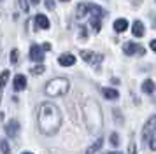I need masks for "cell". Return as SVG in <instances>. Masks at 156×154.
Returning a JSON list of instances; mask_svg holds the SVG:
<instances>
[{
  "instance_id": "cell-20",
  "label": "cell",
  "mask_w": 156,
  "mask_h": 154,
  "mask_svg": "<svg viewBox=\"0 0 156 154\" xmlns=\"http://www.w3.org/2000/svg\"><path fill=\"white\" fill-rule=\"evenodd\" d=\"M9 75H11V72L9 70H4L2 74H0V89L7 84V81H9Z\"/></svg>"
},
{
  "instance_id": "cell-7",
  "label": "cell",
  "mask_w": 156,
  "mask_h": 154,
  "mask_svg": "<svg viewBox=\"0 0 156 154\" xmlns=\"http://www.w3.org/2000/svg\"><path fill=\"white\" fill-rule=\"evenodd\" d=\"M30 60H34V61H37V63H42L44 49L41 47V46H37V44H34V46L30 47Z\"/></svg>"
},
{
  "instance_id": "cell-1",
  "label": "cell",
  "mask_w": 156,
  "mask_h": 154,
  "mask_svg": "<svg viewBox=\"0 0 156 154\" xmlns=\"http://www.w3.org/2000/svg\"><path fill=\"white\" fill-rule=\"evenodd\" d=\"M37 121H39V130L44 135H55L62 126V112L55 103L44 102L39 107V114H37Z\"/></svg>"
},
{
  "instance_id": "cell-2",
  "label": "cell",
  "mask_w": 156,
  "mask_h": 154,
  "mask_svg": "<svg viewBox=\"0 0 156 154\" xmlns=\"http://www.w3.org/2000/svg\"><path fill=\"white\" fill-rule=\"evenodd\" d=\"M83 114H84V121L86 126L91 133H97L102 130V124H104V116H102V109L100 105L97 103V100L93 98H88L83 105Z\"/></svg>"
},
{
  "instance_id": "cell-34",
  "label": "cell",
  "mask_w": 156,
  "mask_h": 154,
  "mask_svg": "<svg viewBox=\"0 0 156 154\" xmlns=\"http://www.w3.org/2000/svg\"><path fill=\"white\" fill-rule=\"evenodd\" d=\"M30 2H32V4H34V5H37V4H39V2H41V0H30Z\"/></svg>"
},
{
  "instance_id": "cell-23",
  "label": "cell",
  "mask_w": 156,
  "mask_h": 154,
  "mask_svg": "<svg viewBox=\"0 0 156 154\" xmlns=\"http://www.w3.org/2000/svg\"><path fill=\"white\" fill-rule=\"evenodd\" d=\"M18 60H20V51H18V49H12V53H11V63L16 65Z\"/></svg>"
},
{
  "instance_id": "cell-14",
  "label": "cell",
  "mask_w": 156,
  "mask_h": 154,
  "mask_svg": "<svg viewBox=\"0 0 156 154\" xmlns=\"http://www.w3.org/2000/svg\"><path fill=\"white\" fill-rule=\"evenodd\" d=\"M114 30L118 32V33H123V32H126L128 30V21L125 18H119V19L114 21Z\"/></svg>"
},
{
  "instance_id": "cell-11",
  "label": "cell",
  "mask_w": 156,
  "mask_h": 154,
  "mask_svg": "<svg viewBox=\"0 0 156 154\" xmlns=\"http://www.w3.org/2000/svg\"><path fill=\"white\" fill-rule=\"evenodd\" d=\"M34 21H35V26H37V28H42V30H48V28L51 26V25H49V19H48L44 14H37Z\"/></svg>"
},
{
  "instance_id": "cell-17",
  "label": "cell",
  "mask_w": 156,
  "mask_h": 154,
  "mask_svg": "<svg viewBox=\"0 0 156 154\" xmlns=\"http://www.w3.org/2000/svg\"><path fill=\"white\" fill-rule=\"evenodd\" d=\"M154 89H156V86H154V82H153L151 79H147V81L142 82V91H144V93H149V95H151Z\"/></svg>"
},
{
  "instance_id": "cell-19",
  "label": "cell",
  "mask_w": 156,
  "mask_h": 154,
  "mask_svg": "<svg viewBox=\"0 0 156 154\" xmlns=\"http://www.w3.org/2000/svg\"><path fill=\"white\" fill-rule=\"evenodd\" d=\"M102 144H104V142H102V138H98V140H97V142H95V144H93L91 147H88L86 154H95V152H97V151L100 149V147H102Z\"/></svg>"
},
{
  "instance_id": "cell-13",
  "label": "cell",
  "mask_w": 156,
  "mask_h": 154,
  "mask_svg": "<svg viewBox=\"0 0 156 154\" xmlns=\"http://www.w3.org/2000/svg\"><path fill=\"white\" fill-rule=\"evenodd\" d=\"M90 12V4H77V9H76V18L77 19H83L86 14Z\"/></svg>"
},
{
  "instance_id": "cell-21",
  "label": "cell",
  "mask_w": 156,
  "mask_h": 154,
  "mask_svg": "<svg viewBox=\"0 0 156 154\" xmlns=\"http://www.w3.org/2000/svg\"><path fill=\"white\" fill-rule=\"evenodd\" d=\"M0 151H2V154H11V149H9V142L5 138L0 140Z\"/></svg>"
},
{
  "instance_id": "cell-36",
  "label": "cell",
  "mask_w": 156,
  "mask_h": 154,
  "mask_svg": "<svg viewBox=\"0 0 156 154\" xmlns=\"http://www.w3.org/2000/svg\"><path fill=\"white\" fill-rule=\"evenodd\" d=\"M23 154H32V152H23Z\"/></svg>"
},
{
  "instance_id": "cell-27",
  "label": "cell",
  "mask_w": 156,
  "mask_h": 154,
  "mask_svg": "<svg viewBox=\"0 0 156 154\" xmlns=\"http://www.w3.org/2000/svg\"><path fill=\"white\" fill-rule=\"evenodd\" d=\"M114 117L118 119V123H119V124L123 123V121H125V119L121 117V114H119V109H114Z\"/></svg>"
},
{
  "instance_id": "cell-4",
  "label": "cell",
  "mask_w": 156,
  "mask_h": 154,
  "mask_svg": "<svg viewBox=\"0 0 156 154\" xmlns=\"http://www.w3.org/2000/svg\"><path fill=\"white\" fill-rule=\"evenodd\" d=\"M154 131H156V114H154V116H151V117L147 119L146 126H144L142 135H140L142 142H149V140L154 137Z\"/></svg>"
},
{
  "instance_id": "cell-29",
  "label": "cell",
  "mask_w": 156,
  "mask_h": 154,
  "mask_svg": "<svg viewBox=\"0 0 156 154\" xmlns=\"http://www.w3.org/2000/svg\"><path fill=\"white\" fill-rule=\"evenodd\" d=\"M79 37H81L83 40H86V37H88V33H86V28H84V26H83L81 30H79Z\"/></svg>"
},
{
  "instance_id": "cell-18",
  "label": "cell",
  "mask_w": 156,
  "mask_h": 154,
  "mask_svg": "<svg viewBox=\"0 0 156 154\" xmlns=\"http://www.w3.org/2000/svg\"><path fill=\"white\" fill-rule=\"evenodd\" d=\"M90 25H91L93 32H97V33L102 30V21H100V18H95V16H93L91 21H90Z\"/></svg>"
},
{
  "instance_id": "cell-32",
  "label": "cell",
  "mask_w": 156,
  "mask_h": 154,
  "mask_svg": "<svg viewBox=\"0 0 156 154\" xmlns=\"http://www.w3.org/2000/svg\"><path fill=\"white\" fill-rule=\"evenodd\" d=\"M130 154H135V144H132V145H130Z\"/></svg>"
},
{
  "instance_id": "cell-12",
  "label": "cell",
  "mask_w": 156,
  "mask_h": 154,
  "mask_svg": "<svg viewBox=\"0 0 156 154\" xmlns=\"http://www.w3.org/2000/svg\"><path fill=\"white\" fill-rule=\"evenodd\" d=\"M12 84H14V89L16 91H23L25 88H27V77L21 75V74H18V75L14 77Z\"/></svg>"
},
{
  "instance_id": "cell-3",
  "label": "cell",
  "mask_w": 156,
  "mask_h": 154,
  "mask_svg": "<svg viewBox=\"0 0 156 154\" xmlns=\"http://www.w3.org/2000/svg\"><path fill=\"white\" fill-rule=\"evenodd\" d=\"M70 89V82L69 79L65 77H56V79H51L49 82L46 84V95L48 96H63L67 95Z\"/></svg>"
},
{
  "instance_id": "cell-9",
  "label": "cell",
  "mask_w": 156,
  "mask_h": 154,
  "mask_svg": "<svg viewBox=\"0 0 156 154\" xmlns=\"http://www.w3.org/2000/svg\"><path fill=\"white\" fill-rule=\"evenodd\" d=\"M58 63L62 65V67H72L74 63H76V56L70 54V53H65L58 58Z\"/></svg>"
},
{
  "instance_id": "cell-35",
  "label": "cell",
  "mask_w": 156,
  "mask_h": 154,
  "mask_svg": "<svg viewBox=\"0 0 156 154\" xmlns=\"http://www.w3.org/2000/svg\"><path fill=\"white\" fill-rule=\"evenodd\" d=\"M60 2H69V0H60Z\"/></svg>"
},
{
  "instance_id": "cell-10",
  "label": "cell",
  "mask_w": 156,
  "mask_h": 154,
  "mask_svg": "<svg viewBox=\"0 0 156 154\" xmlns=\"http://www.w3.org/2000/svg\"><path fill=\"white\" fill-rule=\"evenodd\" d=\"M132 33L135 35V37H144V33H146V28H144V23L142 21H133V25H132Z\"/></svg>"
},
{
  "instance_id": "cell-31",
  "label": "cell",
  "mask_w": 156,
  "mask_h": 154,
  "mask_svg": "<svg viewBox=\"0 0 156 154\" xmlns=\"http://www.w3.org/2000/svg\"><path fill=\"white\" fill-rule=\"evenodd\" d=\"M42 49H44V51H49V49H51V44H44Z\"/></svg>"
},
{
  "instance_id": "cell-30",
  "label": "cell",
  "mask_w": 156,
  "mask_h": 154,
  "mask_svg": "<svg viewBox=\"0 0 156 154\" xmlns=\"http://www.w3.org/2000/svg\"><path fill=\"white\" fill-rule=\"evenodd\" d=\"M149 46H151V49H153V51L156 53V39H153V40L149 42Z\"/></svg>"
},
{
  "instance_id": "cell-15",
  "label": "cell",
  "mask_w": 156,
  "mask_h": 154,
  "mask_svg": "<svg viewBox=\"0 0 156 154\" xmlns=\"http://www.w3.org/2000/svg\"><path fill=\"white\" fill-rule=\"evenodd\" d=\"M102 95H104L107 100H118V98H119V93L116 89H112V88H104V89H102Z\"/></svg>"
},
{
  "instance_id": "cell-28",
  "label": "cell",
  "mask_w": 156,
  "mask_h": 154,
  "mask_svg": "<svg viewBox=\"0 0 156 154\" xmlns=\"http://www.w3.org/2000/svg\"><path fill=\"white\" fill-rule=\"evenodd\" d=\"M149 149L151 151H156V137H153V138L149 140Z\"/></svg>"
},
{
  "instance_id": "cell-6",
  "label": "cell",
  "mask_w": 156,
  "mask_h": 154,
  "mask_svg": "<svg viewBox=\"0 0 156 154\" xmlns=\"http://www.w3.org/2000/svg\"><path fill=\"white\" fill-rule=\"evenodd\" d=\"M81 58H83L86 63H91V65H97V63H100L102 60H104V56H102V54H97V53L88 51V49L81 51Z\"/></svg>"
},
{
  "instance_id": "cell-24",
  "label": "cell",
  "mask_w": 156,
  "mask_h": 154,
  "mask_svg": "<svg viewBox=\"0 0 156 154\" xmlns=\"http://www.w3.org/2000/svg\"><path fill=\"white\" fill-rule=\"evenodd\" d=\"M44 70H46L44 65H37V67L32 68V74H34V75H41V74H44Z\"/></svg>"
},
{
  "instance_id": "cell-25",
  "label": "cell",
  "mask_w": 156,
  "mask_h": 154,
  "mask_svg": "<svg viewBox=\"0 0 156 154\" xmlns=\"http://www.w3.org/2000/svg\"><path fill=\"white\" fill-rule=\"evenodd\" d=\"M111 144H112L114 147L119 145V135H118V133H111Z\"/></svg>"
},
{
  "instance_id": "cell-16",
  "label": "cell",
  "mask_w": 156,
  "mask_h": 154,
  "mask_svg": "<svg viewBox=\"0 0 156 154\" xmlns=\"http://www.w3.org/2000/svg\"><path fill=\"white\" fill-rule=\"evenodd\" d=\"M90 11H91V14L95 16V18H102V16H105V9H102V7L97 5V4H90Z\"/></svg>"
},
{
  "instance_id": "cell-26",
  "label": "cell",
  "mask_w": 156,
  "mask_h": 154,
  "mask_svg": "<svg viewBox=\"0 0 156 154\" xmlns=\"http://www.w3.org/2000/svg\"><path fill=\"white\" fill-rule=\"evenodd\" d=\"M46 7H48L49 11H55V9H56V4H55V0H46Z\"/></svg>"
},
{
  "instance_id": "cell-8",
  "label": "cell",
  "mask_w": 156,
  "mask_h": 154,
  "mask_svg": "<svg viewBox=\"0 0 156 154\" xmlns=\"http://www.w3.org/2000/svg\"><path fill=\"white\" fill-rule=\"evenodd\" d=\"M5 133H7L9 137H18V133H20V123L16 121V119H11L5 123Z\"/></svg>"
},
{
  "instance_id": "cell-5",
  "label": "cell",
  "mask_w": 156,
  "mask_h": 154,
  "mask_svg": "<svg viewBox=\"0 0 156 154\" xmlns=\"http://www.w3.org/2000/svg\"><path fill=\"white\" fill-rule=\"evenodd\" d=\"M123 51H125V54H126V56H133V54L144 56V54H146V49L142 47L140 44H135V42H125Z\"/></svg>"
},
{
  "instance_id": "cell-22",
  "label": "cell",
  "mask_w": 156,
  "mask_h": 154,
  "mask_svg": "<svg viewBox=\"0 0 156 154\" xmlns=\"http://www.w3.org/2000/svg\"><path fill=\"white\" fill-rule=\"evenodd\" d=\"M18 4H20V9H21L23 12H28V11H30L28 0H18Z\"/></svg>"
},
{
  "instance_id": "cell-37",
  "label": "cell",
  "mask_w": 156,
  "mask_h": 154,
  "mask_svg": "<svg viewBox=\"0 0 156 154\" xmlns=\"http://www.w3.org/2000/svg\"><path fill=\"white\" fill-rule=\"evenodd\" d=\"M154 28H156V19H154Z\"/></svg>"
},
{
  "instance_id": "cell-33",
  "label": "cell",
  "mask_w": 156,
  "mask_h": 154,
  "mask_svg": "<svg viewBox=\"0 0 156 154\" xmlns=\"http://www.w3.org/2000/svg\"><path fill=\"white\" fill-rule=\"evenodd\" d=\"M105 154H123V152H119V151H112V152H105Z\"/></svg>"
}]
</instances>
